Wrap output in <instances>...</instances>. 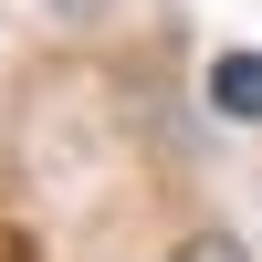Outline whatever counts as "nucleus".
<instances>
[{"mask_svg": "<svg viewBox=\"0 0 262 262\" xmlns=\"http://www.w3.org/2000/svg\"><path fill=\"white\" fill-rule=\"evenodd\" d=\"M210 105L262 126V53H221V63H210Z\"/></svg>", "mask_w": 262, "mask_h": 262, "instance_id": "obj_1", "label": "nucleus"}, {"mask_svg": "<svg viewBox=\"0 0 262 262\" xmlns=\"http://www.w3.org/2000/svg\"><path fill=\"white\" fill-rule=\"evenodd\" d=\"M179 262H242V242H231V231H189Z\"/></svg>", "mask_w": 262, "mask_h": 262, "instance_id": "obj_2", "label": "nucleus"}]
</instances>
